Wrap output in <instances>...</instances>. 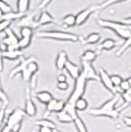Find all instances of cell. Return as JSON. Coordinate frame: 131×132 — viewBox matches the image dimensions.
<instances>
[{
  "label": "cell",
  "mask_w": 131,
  "mask_h": 132,
  "mask_svg": "<svg viewBox=\"0 0 131 132\" xmlns=\"http://www.w3.org/2000/svg\"><path fill=\"white\" fill-rule=\"evenodd\" d=\"M119 98L120 94H116L111 99L108 100L105 103H104L101 106L96 108V109H91L88 110L87 112L93 116H105V117H109L111 119H116L119 117V114L121 113L122 110L130 106L128 105H123L120 108H116V104H117Z\"/></svg>",
  "instance_id": "obj_1"
},
{
  "label": "cell",
  "mask_w": 131,
  "mask_h": 132,
  "mask_svg": "<svg viewBox=\"0 0 131 132\" xmlns=\"http://www.w3.org/2000/svg\"><path fill=\"white\" fill-rule=\"evenodd\" d=\"M97 23L101 27L113 31L120 39L124 40L131 36V26H128L121 21L119 22V21H112L107 19H98Z\"/></svg>",
  "instance_id": "obj_2"
},
{
  "label": "cell",
  "mask_w": 131,
  "mask_h": 132,
  "mask_svg": "<svg viewBox=\"0 0 131 132\" xmlns=\"http://www.w3.org/2000/svg\"><path fill=\"white\" fill-rule=\"evenodd\" d=\"M38 39H55V40H61V42H71V43H77L79 42L81 38H79L77 35L63 31H38L36 34Z\"/></svg>",
  "instance_id": "obj_3"
},
{
  "label": "cell",
  "mask_w": 131,
  "mask_h": 132,
  "mask_svg": "<svg viewBox=\"0 0 131 132\" xmlns=\"http://www.w3.org/2000/svg\"><path fill=\"white\" fill-rule=\"evenodd\" d=\"M88 82H89V81L87 80L86 76L81 72L80 76L75 80L74 88H73L71 94H70V96H69V98H68V101L66 102V105H73V106H74L76 101L83 98L84 94L86 92V89H87Z\"/></svg>",
  "instance_id": "obj_4"
},
{
  "label": "cell",
  "mask_w": 131,
  "mask_h": 132,
  "mask_svg": "<svg viewBox=\"0 0 131 132\" xmlns=\"http://www.w3.org/2000/svg\"><path fill=\"white\" fill-rule=\"evenodd\" d=\"M4 33H5V38L2 39V44L5 45V50H19V47H18L19 39L16 36V34L14 33V31L12 30L11 28H8Z\"/></svg>",
  "instance_id": "obj_5"
},
{
  "label": "cell",
  "mask_w": 131,
  "mask_h": 132,
  "mask_svg": "<svg viewBox=\"0 0 131 132\" xmlns=\"http://www.w3.org/2000/svg\"><path fill=\"white\" fill-rule=\"evenodd\" d=\"M98 75H99V80L101 81V83L104 85V87L107 89L109 92H110L113 96L116 95V94H119L117 92V89L115 88L114 86L112 85V83H111L110 75L108 73V71H107L104 68H100V69H99Z\"/></svg>",
  "instance_id": "obj_6"
},
{
  "label": "cell",
  "mask_w": 131,
  "mask_h": 132,
  "mask_svg": "<svg viewBox=\"0 0 131 132\" xmlns=\"http://www.w3.org/2000/svg\"><path fill=\"white\" fill-rule=\"evenodd\" d=\"M96 11H98L97 6H90L86 9H83L82 11H80L76 15V26L80 27V26L84 25L88 21V19Z\"/></svg>",
  "instance_id": "obj_7"
},
{
  "label": "cell",
  "mask_w": 131,
  "mask_h": 132,
  "mask_svg": "<svg viewBox=\"0 0 131 132\" xmlns=\"http://www.w3.org/2000/svg\"><path fill=\"white\" fill-rule=\"evenodd\" d=\"M17 26L20 28L22 27H28L31 28L33 30H36L39 28L40 26L38 25L37 19L35 18V13H32V14H26L19 20V22L17 23Z\"/></svg>",
  "instance_id": "obj_8"
},
{
  "label": "cell",
  "mask_w": 131,
  "mask_h": 132,
  "mask_svg": "<svg viewBox=\"0 0 131 132\" xmlns=\"http://www.w3.org/2000/svg\"><path fill=\"white\" fill-rule=\"evenodd\" d=\"M25 113L30 117H34L37 114V106L34 103L31 95V90L30 88L26 89V102H25V109H24Z\"/></svg>",
  "instance_id": "obj_9"
},
{
  "label": "cell",
  "mask_w": 131,
  "mask_h": 132,
  "mask_svg": "<svg viewBox=\"0 0 131 132\" xmlns=\"http://www.w3.org/2000/svg\"><path fill=\"white\" fill-rule=\"evenodd\" d=\"M33 61H37L35 56H30V57H27V58L21 57L19 64H18L16 67H14L11 70V72H10V75H9L10 78H13L14 76H16L18 73H21L23 70H25L28 67V65H29L31 62H33Z\"/></svg>",
  "instance_id": "obj_10"
},
{
  "label": "cell",
  "mask_w": 131,
  "mask_h": 132,
  "mask_svg": "<svg viewBox=\"0 0 131 132\" xmlns=\"http://www.w3.org/2000/svg\"><path fill=\"white\" fill-rule=\"evenodd\" d=\"M82 62V73L86 76L88 81H100L99 80V75L96 72L94 66L92 63H88V62Z\"/></svg>",
  "instance_id": "obj_11"
},
{
  "label": "cell",
  "mask_w": 131,
  "mask_h": 132,
  "mask_svg": "<svg viewBox=\"0 0 131 132\" xmlns=\"http://www.w3.org/2000/svg\"><path fill=\"white\" fill-rule=\"evenodd\" d=\"M68 55L67 52L64 50H61L58 52V54L56 56V59H55V67L58 71H62L63 69H65L66 63L68 62Z\"/></svg>",
  "instance_id": "obj_12"
},
{
  "label": "cell",
  "mask_w": 131,
  "mask_h": 132,
  "mask_svg": "<svg viewBox=\"0 0 131 132\" xmlns=\"http://www.w3.org/2000/svg\"><path fill=\"white\" fill-rule=\"evenodd\" d=\"M65 69L66 71L68 72V74L70 75V77L72 79H74V80H76L77 78L80 76L81 71H82V69L80 68V66L75 64V63H73L70 60H68V62L66 63Z\"/></svg>",
  "instance_id": "obj_13"
},
{
  "label": "cell",
  "mask_w": 131,
  "mask_h": 132,
  "mask_svg": "<svg viewBox=\"0 0 131 132\" xmlns=\"http://www.w3.org/2000/svg\"><path fill=\"white\" fill-rule=\"evenodd\" d=\"M38 25L42 27V26H45V25H49V24H52V23H56V20H55L53 17L51 16L47 11H43L38 18L37 19Z\"/></svg>",
  "instance_id": "obj_14"
},
{
  "label": "cell",
  "mask_w": 131,
  "mask_h": 132,
  "mask_svg": "<svg viewBox=\"0 0 131 132\" xmlns=\"http://www.w3.org/2000/svg\"><path fill=\"white\" fill-rule=\"evenodd\" d=\"M3 59L7 60H20L21 57H23V51L20 50H3Z\"/></svg>",
  "instance_id": "obj_15"
},
{
  "label": "cell",
  "mask_w": 131,
  "mask_h": 132,
  "mask_svg": "<svg viewBox=\"0 0 131 132\" xmlns=\"http://www.w3.org/2000/svg\"><path fill=\"white\" fill-rule=\"evenodd\" d=\"M99 55V52L93 50H87L84 51V53L81 55V61L88 62V63H93L97 59Z\"/></svg>",
  "instance_id": "obj_16"
},
{
  "label": "cell",
  "mask_w": 131,
  "mask_h": 132,
  "mask_svg": "<svg viewBox=\"0 0 131 132\" xmlns=\"http://www.w3.org/2000/svg\"><path fill=\"white\" fill-rule=\"evenodd\" d=\"M35 97H36V99L38 100V102H40L42 104H44V105H46L47 103H49L51 100L53 99L51 93L48 92V91H40V92H38V93L35 94Z\"/></svg>",
  "instance_id": "obj_17"
},
{
  "label": "cell",
  "mask_w": 131,
  "mask_h": 132,
  "mask_svg": "<svg viewBox=\"0 0 131 132\" xmlns=\"http://www.w3.org/2000/svg\"><path fill=\"white\" fill-rule=\"evenodd\" d=\"M118 45V43L115 40V39H104L101 44L99 45V50H111L115 48L116 46Z\"/></svg>",
  "instance_id": "obj_18"
},
{
  "label": "cell",
  "mask_w": 131,
  "mask_h": 132,
  "mask_svg": "<svg viewBox=\"0 0 131 132\" xmlns=\"http://www.w3.org/2000/svg\"><path fill=\"white\" fill-rule=\"evenodd\" d=\"M31 6V0H17V12L26 15Z\"/></svg>",
  "instance_id": "obj_19"
},
{
  "label": "cell",
  "mask_w": 131,
  "mask_h": 132,
  "mask_svg": "<svg viewBox=\"0 0 131 132\" xmlns=\"http://www.w3.org/2000/svg\"><path fill=\"white\" fill-rule=\"evenodd\" d=\"M80 40H82V43L85 44H96L101 40V35L99 33H91Z\"/></svg>",
  "instance_id": "obj_20"
},
{
  "label": "cell",
  "mask_w": 131,
  "mask_h": 132,
  "mask_svg": "<svg viewBox=\"0 0 131 132\" xmlns=\"http://www.w3.org/2000/svg\"><path fill=\"white\" fill-rule=\"evenodd\" d=\"M57 118L61 123H64V124L74 123V117L69 112H67L66 110H63L59 113H57Z\"/></svg>",
  "instance_id": "obj_21"
},
{
  "label": "cell",
  "mask_w": 131,
  "mask_h": 132,
  "mask_svg": "<svg viewBox=\"0 0 131 132\" xmlns=\"http://www.w3.org/2000/svg\"><path fill=\"white\" fill-rule=\"evenodd\" d=\"M62 24L63 26H65L64 28H72L76 26V15H73V14L66 15L62 20Z\"/></svg>",
  "instance_id": "obj_22"
},
{
  "label": "cell",
  "mask_w": 131,
  "mask_h": 132,
  "mask_svg": "<svg viewBox=\"0 0 131 132\" xmlns=\"http://www.w3.org/2000/svg\"><path fill=\"white\" fill-rule=\"evenodd\" d=\"M23 16H24V14H21L17 11H12L10 13H7V14H3V17L1 20H7V21L13 22L15 20H20Z\"/></svg>",
  "instance_id": "obj_23"
},
{
  "label": "cell",
  "mask_w": 131,
  "mask_h": 132,
  "mask_svg": "<svg viewBox=\"0 0 131 132\" xmlns=\"http://www.w3.org/2000/svg\"><path fill=\"white\" fill-rule=\"evenodd\" d=\"M130 47H131V36L128 39H126L125 40H124V43L120 45V47L117 50V51L115 52V55L119 57V56H121V55L125 52L126 50H129Z\"/></svg>",
  "instance_id": "obj_24"
},
{
  "label": "cell",
  "mask_w": 131,
  "mask_h": 132,
  "mask_svg": "<svg viewBox=\"0 0 131 132\" xmlns=\"http://www.w3.org/2000/svg\"><path fill=\"white\" fill-rule=\"evenodd\" d=\"M36 123L39 127H47V128H51V129H56V124H55L53 121L49 120L47 118L38 119Z\"/></svg>",
  "instance_id": "obj_25"
},
{
  "label": "cell",
  "mask_w": 131,
  "mask_h": 132,
  "mask_svg": "<svg viewBox=\"0 0 131 132\" xmlns=\"http://www.w3.org/2000/svg\"><path fill=\"white\" fill-rule=\"evenodd\" d=\"M124 1H126V0H105V1H104L102 4L97 5V7H98V11L105 10L107 8H109V6L113 5V4H117V3H121V2H124Z\"/></svg>",
  "instance_id": "obj_26"
},
{
  "label": "cell",
  "mask_w": 131,
  "mask_h": 132,
  "mask_svg": "<svg viewBox=\"0 0 131 132\" xmlns=\"http://www.w3.org/2000/svg\"><path fill=\"white\" fill-rule=\"evenodd\" d=\"M74 106H75V110H76L77 111H85V110H87V109H88L87 100L85 99V98L79 99L78 101H76Z\"/></svg>",
  "instance_id": "obj_27"
},
{
  "label": "cell",
  "mask_w": 131,
  "mask_h": 132,
  "mask_svg": "<svg viewBox=\"0 0 131 132\" xmlns=\"http://www.w3.org/2000/svg\"><path fill=\"white\" fill-rule=\"evenodd\" d=\"M74 124L76 126V129L78 130V132H89L88 131V128L85 124V122L82 120V118L78 116L74 119Z\"/></svg>",
  "instance_id": "obj_28"
},
{
  "label": "cell",
  "mask_w": 131,
  "mask_h": 132,
  "mask_svg": "<svg viewBox=\"0 0 131 132\" xmlns=\"http://www.w3.org/2000/svg\"><path fill=\"white\" fill-rule=\"evenodd\" d=\"M31 44H32V38H21L18 42V47L19 50H23L25 48H28Z\"/></svg>",
  "instance_id": "obj_29"
},
{
  "label": "cell",
  "mask_w": 131,
  "mask_h": 132,
  "mask_svg": "<svg viewBox=\"0 0 131 132\" xmlns=\"http://www.w3.org/2000/svg\"><path fill=\"white\" fill-rule=\"evenodd\" d=\"M20 35L21 38H33L34 30L28 27H22L20 29Z\"/></svg>",
  "instance_id": "obj_30"
},
{
  "label": "cell",
  "mask_w": 131,
  "mask_h": 132,
  "mask_svg": "<svg viewBox=\"0 0 131 132\" xmlns=\"http://www.w3.org/2000/svg\"><path fill=\"white\" fill-rule=\"evenodd\" d=\"M118 89H119V92H118L119 94L125 93V92L129 91V90L131 89V83L129 82V80H128V79H125V80L123 79V81H122L121 84L119 85Z\"/></svg>",
  "instance_id": "obj_31"
},
{
  "label": "cell",
  "mask_w": 131,
  "mask_h": 132,
  "mask_svg": "<svg viewBox=\"0 0 131 132\" xmlns=\"http://www.w3.org/2000/svg\"><path fill=\"white\" fill-rule=\"evenodd\" d=\"M0 10L2 11L3 14H7V13H10L13 11V8L9 3L6 2L5 0H0Z\"/></svg>",
  "instance_id": "obj_32"
},
{
  "label": "cell",
  "mask_w": 131,
  "mask_h": 132,
  "mask_svg": "<svg viewBox=\"0 0 131 132\" xmlns=\"http://www.w3.org/2000/svg\"><path fill=\"white\" fill-rule=\"evenodd\" d=\"M110 80H111L112 85H113L116 89H118L119 85L121 84V82L123 81V78L121 77L120 75H117V74H112V75H110Z\"/></svg>",
  "instance_id": "obj_33"
},
{
  "label": "cell",
  "mask_w": 131,
  "mask_h": 132,
  "mask_svg": "<svg viewBox=\"0 0 131 132\" xmlns=\"http://www.w3.org/2000/svg\"><path fill=\"white\" fill-rule=\"evenodd\" d=\"M66 108V102L63 101V100H57V103H56V105L54 108V111L53 112H56V113H59L61 111L65 110Z\"/></svg>",
  "instance_id": "obj_34"
},
{
  "label": "cell",
  "mask_w": 131,
  "mask_h": 132,
  "mask_svg": "<svg viewBox=\"0 0 131 132\" xmlns=\"http://www.w3.org/2000/svg\"><path fill=\"white\" fill-rule=\"evenodd\" d=\"M27 68H28V70L32 73V75H33V76H36L37 72H38V69H39V66H38L37 61H33V62H31V63L28 65Z\"/></svg>",
  "instance_id": "obj_35"
},
{
  "label": "cell",
  "mask_w": 131,
  "mask_h": 132,
  "mask_svg": "<svg viewBox=\"0 0 131 132\" xmlns=\"http://www.w3.org/2000/svg\"><path fill=\"white\" fill-rule=\"evenodd\" d=\"M57 103V100L52 99L49 103H47L45 105V110H46V113H50V112H53L54 111V108Z\"/></svg>",
  "instance_id": "obj_36"
},
{
  "label": "cell",
  "mask_w": 131,
  "mask_h": 132,
  "mask_svg": "<svg viewBox=\"0 0 131 132\" xmlns=\"http://www.w3.org/2000/svg\"><path fill=\"white\" fill-rule=\"evenodd\" d=\"M0 102L3 103V106L5 108L9 104V99H8V96L6 95V93L4 92V90L2 87H0Z\"/></svg>",
  "instance_id": "obj_37"
},
{
  "label": "cell",
  "mask_w": 131,
  "mask_h": 132,
  "mask_svg": "<svg viewBox=\"0 0 131 132\" xmlns=\"http://www.w3.org/2000/svg\"><path fill=\"white\" fill-rule=\"evenodd\" d=\"M120 97L123 99L125 105H131V89L129 90V91L125 92V93L120 94Z\"/></svg>",
  "instance_id": "obj_38"
},
{
  "label": "cell",
  "mask_w": 131,
  "mask_h": 132,
  "mask_svg": "<svg viewBox=\"0 0 131 132\" xmlns=\"http://www.w3.org/2000/svg\"><path fill=\"white\" fill-rule=\"evenodd\" d=\"M21 75H22V79L25 81V82H29V81H31L32 80V78L34 77L33 75H32V73L28 70V68H26L25 70H23L21 72Z\"/></svg>",
  "instance_id": "obj_39"
},
{
  "label": "cell",
  "mask_w": 131,
  "mask_h": 132,
  "mask_svg": "<svg viewBox=\"0 0 131 132\" xmlns=\"http://www.w3.org/2000/svg\"><path fill=\"white\" fill-rule=\"evenodd\" d=\"M12 22L7 20H0V34L5 32L8 28H10Z\"/></svg>",
  "instance_id": "obj_40"
},
{
  "label": "cell",
  "mask_w": 131,
  "mask_h": 132,
  "mask_svg": "<svg viewBox=\"0 0 131 132\" xmlns=\"http://www.w3.org/2000/svg\"><path fill=\"white\" fill-rule=\"evenodd\" d=\"M6 117H7V116H6V109L4 106H2L0 109V127L2 126V124L4 123Z\"/></svg>",
  "instance_id": "obj_41"
},
{
  "label": "cell",
  "mask_w": 131,
  "mask_h": 132,
  "mask_svg": "<svg viewBox=\"0 0 131 132\" xmlns=\"http://www.w3.org/2000/svg\"><path fill=\"white\" fill-rule=\"evenodd\" d=\"M56 87L60 91H66V90H68V88H69V84L67 82H60V83H57Z\"/></svg>",
  "instance_id": "obj_42"
},
{
  "label": "cell",
  "mask_w": 131,
  "mask_h": 132,
  "mask_svg": "<svg viewBox=\"0 0 131 132\" xmlns=\"http://www.w3.org/2000/svg\"><path fill=\"white\" fill-rule=\"evenodd\" d=\"M51 2H52V0H42L39 2V4H38V8L39 9H44L46 6H48L49 3H51Z\"/></svg>",
  "instance_id": "obj_43"
},
{
  "label": "cell",
  "mask_w": 131,
  "mask_h": 132,
  "mask_svg": "<svg viewBox=\"0 0 131 132\" xmlns=\"http://www.w3.org/2000/svg\"><path fill=\"white\" fill-rule=\"evenodd\" d=\"M3 50L1 48V45H0V72L3 71V69H4V63H3Z\"/></svg>",
  "instance_id": "obj_44"
},
{
  "label": "cell",
  "mask_w": 131,
  "mask_h": 132,
  "mask_svg": "<svg viewBox=\"0 0 131 132\" xmlns=\"http://www.w3.org/2000/svg\"><path fill=\"white\" fill-rule=\"evenodd\" d=\"M66 80H67V78H66V76L63 74V73H60V74H58V76H57V83L67 82Z\"/></svg>",
  "instance_id": "obj_45"
},
{
  "label": "cell",
  "mask_w": 131,
  "mask_h": 132,
  "mask_svg": "<svg viewBox=\"0 0 131 132\" xmlns=\"http://www.w3.org/2000/svg\"><path fill=\"white\" fill-rule=\"evenodd\" d=\"M123 122L126 126L131 127V116H124L123 117Z\"/></svg>",
  "instance_id": "obj_46"
},
{
  "label": "cell",
  "mask_w": 131,
  "mask_h": 132,
  "mask_svg": "<svg viewBox=\"0 0 131 132\" xmlns=\"http://www.w3.org/2000/svg\"><path fill=\"white\" fill-rule=\"evenodd\" d=\"M38 132H53V129L47 128V127H39Z\"/></svg>",
  "instance_id": "obj_47"
},
{
  "label": "cell",
  "mask_w": 131,
  "mask_h": 132,
  "mask_svg": "<svg viewBox=\"0 0 131 132\" xmlns=\"http://www.w3.org/2000/svg\"><path fill=\"white\" fill-rule=\"evenodd\" d=\"M122 23H124L126 25H128V26H131V17H128V18H124V19H122Z\"/></svg>",
  "instance_id": "obj_48"
},
{
  "label": "cell",
  "mask_w": 131,
  "mask_h": 132,
  "mask_svg": "<svg viewBox=\"0 0 131 132\" xmlns=\"http://www.w3.org/2000/svg\"><path fill=\"white\" fill-rule=\"evenodd\" d=\"M2 17H3V13H2V11L0 10V20L2 19Z\"/></svg>",
  "instance_id": "obj_49"
},
{
  "label": "cell",
  "mask_w": 131,
  "mask_h": 132,
  "mask_svg": "<svg viewBox=\"0 0 131 132\" xmlns=\"http://www.w3.org/2000/svg\"><path fill=\"white\" fill-rule=\"evenodd\" d=\"M53 132H62V131H60L58 129H53Z\"/></svg>",
  "instance_id": "obj_50"
},
{
  "label": "cell",
  "mask_w": 131,
  "mask_h": 132,
  "mask_svg": "<svg viewBox=\"0 0 131 132\" xmlns=\"http://www.w3.org/2000/svg\"><path fill=\"white\" fill-rule=\"evenodd\" d=\"M33 132H36V131H35V130H34V131H33Z\"/></svg>",
  "instance_id": "obj_51"
}]
</instances>
